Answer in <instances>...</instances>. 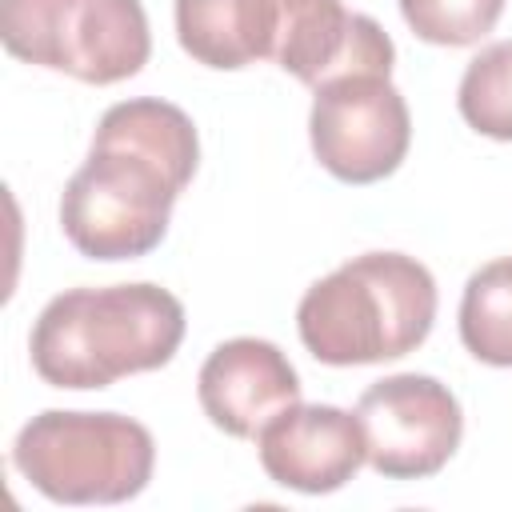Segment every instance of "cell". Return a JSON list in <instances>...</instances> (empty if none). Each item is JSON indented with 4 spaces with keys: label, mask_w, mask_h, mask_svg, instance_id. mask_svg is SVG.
I'll return each mask as SVG.
<instances>
[{
    "label": "cell",
    "mask_w": 512,
    "mask_h": 512,
    "mask_svg": "<svg viewBox=\"0 0 512 512\" xmlns=\"http://www.w3.org/2000/svg\"><path fill=\"white\" fill-rule=\"evenodd\" d=\"M200 136L184 108L136 96L112 104L88 160L60 192V228L88 260H136L168 236L172 204L192 184Z\"/></svg>",
    "instance_id": "1"
},
{
    "label": "cell",
    "mask_w": 512,
    "mask_h": 512,
    "mask_svg": "<svg viewBox=\"0 0 512 512\" xmlns=\"http://www.w3.org/2000/svg\"><path fill=\"white\" fill-rule=\"evenodd\" d=\"M184 328V304L152 280L68 288L40 308L28 352L44 384L88 392L164 368Z\"/></svg>",
    "instance_id": "2"
},
{
    "label": "cell",
    "mask_w": 512,
    "mask_h": 512,
    "mask_svg": "<svg viewBox=\"0 0 512 512\" xmlns=\"http://www.w3.org/2000/svg\"><path fill=\"white\" fill-rule=\"evenodd\" d=\"M436 320V280L404 252H364L320 276L296 304L300 344L332 368L416 352Z\"/></svg>",
    "instance_id": "3"
},
{
    "label": "cell",
    "mask_w": 512,
    "mask_h": 512,
    "mask_svg": "<svg viewBox=\"0 0 512 512\" xmlns=\"http://www.w3.org/2000/svg\"><path fill=\"white\" fill-rule=\"evenodd\" d=\"M12 464L56 504H124L148 488L156 440L120 412L44 408L20 428Z\"/></svg>",
    "instance_id": "4"
},
{
    "label": "cell",
    "mask_w": 512,
    "mask_h": 512,
    "mask_svg": "<svg viewBox=\"0 0 512 512\" xmlns=\"http://www.w3.org/2000/svg\"><path fill=\"white\" fill-rule=\"evenodd\" d=\"M4 48L84 84H120L152 56L140 0H0Z\"/></svg>",
    "instance_id": "5"
},
{
    "label": "cell",
    "mask_w": 512,
    "mask_h": 512,
    "mask_svg": "<svg viewBox=\"0 0 512 512\" xmlns=\"http://www.w3.org/2000/svg\"><path fill=\"white\" fill-rule=\"evenodd\" d=\"M308 140L328 176L344 184H376L404 164L412 112L392 76L340 72L312 88Z\"/></svg>",
    "instance_id": "6"
},
{
    "label": "cell",
    "mask_w": 512,
    "mask_h": 512,
    "mask_svg": "<svg viewBox=\"0 0 512 512\" xmlns=\"http://www.w3.org/2000/svg\"><path fill=\"white\" fill-rule=\"evenodd\" d=\"M368 468L384 480L436 476L464 436V412L448 384L424 372H396L368 384L356 400Z\"/></svg>",
    "instance_id": "7"
},
{
    "label": "cell",
    "mask_w": 512,
    "mask_h": 512,
    "mask_svg": "<svg viewBox=\"0 0 512 512\" xmlns=\"http://www.w3.org/2000/svg\"><path fill=\"white\" fill-rule=\"evenodd\" d=\"M256 452L272 484L304 496L336 492L368 464L356 412L300 400L256 432Z\"/></svg>",
    "instance_id": "8"
},
{
    "label": "cell",
    "mask_w": 512,
    "mask_h": 512,
    "mask_svg": "<svg viewBox=\"0 0 512 512\" xmlns=\"http://www.w3.org/2000/svg\"><path fill=\"white\" fill-rule=\"evenodd\" d=\"M196 396L220 432L256 440L272 416L300 400V376L272 340L236 336L208 352L196 376Z\"/></svg>",
    "instance_id": "9"
},
{
    "label": "cell",
    "mask_w": 512,
    "mask_h": 512,
    "mask_svg": "<svg viewBox=\"0 0 512 512\" xmlns=\"http://www.w3.org/2000/svg\"><path fill=\"white\" fill-rule=\"evenodd\" d=\"M280 32V0H176L180 48L216 72L272 60Z\"/></svg>",
    "instance_id": "10"
},
{
    "label": "cell",
    "mask_w": 512,
    "mask_h": 512,
    "mask_svg": "<svg viewBox=\"0 0 512 512\" xmlns=\"http://www.w3.org/2000/svg\"><path fill=\"white\" fill-rule=\"evenodd\" d=\"M460 340L492 368H512V256L476 268L460 296Z\"/></svg>",
    "instance_id": "11"
},
{
    "label": "cell",
    "mask_w": 512,
    "mask_h": 512,
    "mask_svg": "<svg viewBox=\"0 0 512 512\" xmlns=\"http://www.w3.org/2000/svg\"><path fill=\"white\" fill-rule=\"evenodd\" d=\"M456 108L480 136L512 140V40H496L468 60Z\"/></svg>",
    "instance_id": "12"
},
{
    "label": "cell",
    "mask_w": 512,
    "mask_h": 512,
    "mask_svg": "<svg viewBox=\"0 0 512 512\" xmlns=\"http://www.w3.org/2000/svg\"><path fill=\"white\" fill-rule=\"evenodd\" d=\"M504 12V0H400L404 24L440 48H468L484 40Z\"/></svg>",
    "instance_id": "13"
}]
</instances>
